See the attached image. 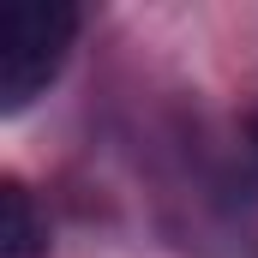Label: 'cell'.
<instances>
[{
	"instance_id": "1",
	"label": "cell",
	"mask_w": 258,
	"mask_h": 258,
	"mask_svg": "<svg viewBox=\"0 0 258 258\" xmlns=\"http://www.w3.org/2000/svg\"><path fill=\"white\" fill-rule=\"evenodd\" d=\"M78 42V12L60 0H24L0 18V108L24 114L54 78Z\"/></svg>"
},
{
	"instance_id": "2",
	"label": "cell",
	"mask_w": 258,
	"mask_h": 258,
	"mask_svg": "<svg viewBox=\"0 0 258 258\" xmlns=\"http://www.w3.org/2000/svg\"><path fill=\"white\" fill-rule=\"evenodd\" d=\"M0 258H48V216L24 180L0 186Z\"/></svg>"
},
{
	"instance_id": "3",
	"label": "cell",
	"mask_w": 258,
	"mask_h": 258,
	"mask_svg": "<svg viewBox=\"0 0 258 258\" xmlns=\"http://www.w3.org/2000/svg\"><path fill=\"white\" fill-rule=\"evenodd\" d=\"M246 156H252V168H258V114L246 120Z\"/></svg>"
}]
</instances>
